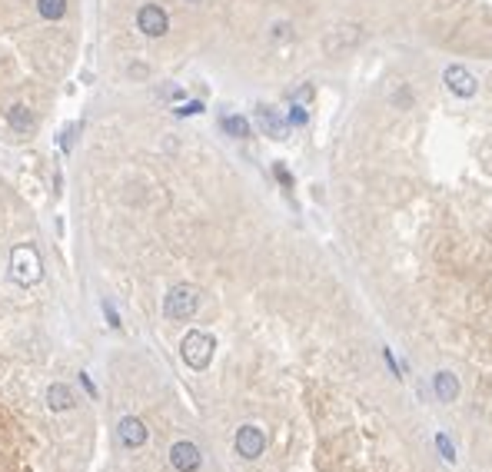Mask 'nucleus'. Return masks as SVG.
Here are the masks:
<instances>
[{"mask_svg": "<svg viewBox=\"0 0 492 472\" xmlns=\"http://www.w3.org/2000/svg\"><path fill=\"white\" fill-rule=\"evenodd\" d=\"M44 273V263H40V253H37V246L33 243H20L14 246V253H10V276H14L20 286H30V283H37Z\"/></svg>", "mask_w": 492, "mask_h": 472, "instance_id": "f257e3e1", "label": "nucleus"}, {"mask_svg": "<svg viewBox=\"0 0 492 472\" xmlns=\"http://www.w3.org/2000/svg\"><path fill=\"white\" fill-rule=\"evenodd\" d=\"M383 359H386V366L392 369V376H399V366H396V359H392V350H389V346L383 350Z\"/></svg>", "mask_w": 492, "mask_h": 472, "instance_id": "5701e85b", "label": "nucleus"}, {"mask_svg": "<svg viewBox=\"0 0 492 472\" xmlns=\"http://www.w3.org/2000/svg\"><path fill=\"white\" fill-rule=\"evenodd\" d=\"M436 449L443 453V459H446V462H456V446L449 442L446 432H436Z\"/></svg>", "mask_w": 492, "mask_h": 472, "instance_id": "dca6fc26", "label": "nucleus"}, {"mask_svg": "<svg viewBox=\"0 0 492 472\" xmlns=\"http://www.w3.org/2000/svg\"><path fill=\"white\" fill-rule=\"evenodd\" d=\"M136 27L147 33V37H164L170 31V17H166L164 7H157V3H143L140 10H136Z\"/></svg>", "mask_w": 492, "mask_h": 472, "instance_id": "39448f33", "label": "nucleus"}, {"mask_svg": "<svg viewBox=\"0 0 492 472\" xmlns=\"http://www.w3.org/2000/svg\"><path fill=\"white\" fill-rule=\"evenodd\" d=\"M196 306H200V290L190 286V283H180V286H173V290L166 293L164 313H166V320L183 323L196 313Z\"/></svg>", "mask_w": 492, "mask_h": 472, "instance_id": "7ed1b4c3", "label": "nucleus"}, {"mask_svg": "<svg viewBox=\"0 0 492 472\" xmlns=\"http://www.w3.org/2000/svg\"><path fill=\"white\" fill-rule=\"evenodd\" d=\"M213 350H216V343L203 329H190L183 336V343H180V356H183V363L190 369H207L209 359H213Z\"/></svg>", "mask_w": 492, "mask_h": 472, "instance_id": "f03ea898", "label": "nucleus"}, {"mask_svg": "<svg viewBox=\"0 0 492 472\" xmlns=\"http://www.w3.org/2000/svg\"><path fill=\"white\" fill-rule=\"evenodd\" d=\"M37 7H40V14L47 20H60V17L67 14V0H37Z\"/></svg>", "mask_w": 492, "mask_h": 472, "instance_id": "2eb2a0df", "label": "nucleus"}, {"mask_svg": "<svg viewBox=\"0 0 492 472\" xmlns=\"http://www.w3.org/2000/svg\"><path fill=\"white\" fill-rule=\"evenodd\" d=\"M433 389H436V396H439V402H456V396H459V380L443 369V373L433 376Z\"/></svg>", "mask_w": 492, "mask_h": 472, "instance_id": "f8f14e48", "label": "nucleus"}, {"mask_svg": "<svg viewBox=\"0 0 492 472\" xmlns=\"http://www.w3.org/2000/svg\"><path fill=\"white\" fill-rule=\"evenodd\" d=\"M104 313H106V320H110V326H113V329H120V316H117V309H113L110 303H104Z\"/></svg>", "mask_w": 492, "mask_h": 472, "instance_id": "4be33fe9", "label": "nucleus"}, {"mask_svg": "<svg viewBox=\"0 0 492 472\" xmlns=\"http://www.w3.org/2000/svg\"><path fill=\"white\" fill-rule=\"evenodd\" d=\"M187 3H200V0H187Z\"/></svg>", "mask_w": 492, "mask_h": 472, "instance_id": "b1692460", "label": "nucleus"}, {"mask_svg": "<svg viewBox=\"0 0 492 472\" xmlns=\"http://www.w3.org/2000/svg\"><path fill=\"white\" fill-rule=\"evenodd\" d=\"M196 113H203V104H200V100H190V104L177 107V117H196Z\"/></svg>", "mask_w": 492, "mask_h": 472, "instance_id": "6ab92c4d", "label": "nucleus"}, {"mask_svg": "<svg viewBox=\"0 0 492 472\" xmlns=\"http://www.w3.org/2000/svg\"><path fill=\"white\" fill-rule=\"evenodd\" d=\"M273 40H289V24H276L273 27Z\"/></svg>", "mask_w": 492, "mask_h": 472, "instance_id": "412c9836", "label": "nucleus"}, {"mask_svg": "<svg viewBox=\"0 0 492 472\" xmlns=\"http://www.w3.org/2000/svg\"><path fill=\"white\" fill-rule=\"evenodd\" d=\"M120 439H123L127 449H136V446L147 442V426L136 416H127V419H120Z\"/></svg>", "mask_w": 492, "mask_h": 472, "instance_id": "9d476101", "label": "nucleus"}, {"mask_svg": "<svg viewBox=\"0 0 492 472\" xmlns=\"http://www.w3.org/2000/svg\"><path fill=\"white\" fill-rule=\"evenodd\" d=\"M74 402H77L74 389H70V386H63V382H54V386L47 389V406H50L54 412L74 409Z\"/></svg>", "mask_w": 492, "mask_h": 472, "instance_id": "9b49d317", "label": "nucleus"}, {"mask_svg": "<svg viewBox=\"0 0 492 472\" xmlns=\"http://www.w3.org/2000/svg\"><path fill=\"white\" fill-rule=\"evenodd\" d=\"M170 462H173L177 472H196L200 469V449H196L193 442L180 439V442H173V449H170Z\"/></svg>", "mask_w": 492, "mask_h": 472, "instance_id": "6e6552de", "label": "nucleus"}, {"mask_svg": "<svg viewBox=\"0 0 492 472\" xmlns=\"http://www.w3.org/2000/svg\"><path fill=\"white\" fill-rule=\"evenodd\" d=\"M363 40V27L359 24H340V27H329L326 37H323V54L326 57H343L346 50Z\"/></svg>", "mask_w": 492, "mask_h": 472, "instance_id": "20e7f679", "label": "nucleus"}, {"mask_svg": "<svg viewBox=\"0 0 492 472\" xmlns=\"http://www.w3.org/2000/svg\"><path fill=\"white\" fill-rule=\"evenodd\" d=\"M263 449H267V436H263V429L260 426H239L237 432V453L243 459H256L263 456Z\"/></svg>", "mask_w": 492, "mask_h": 472, "instance_id": "0eeeda50", "label": "nucleus"}, {"mask_svg": "<svg viewBox=\"0 0 492 472\" xmlns=\"http://www.w3.org/2000/svg\"><path fill=\"white\" fill-rule=\"evenodd\" d=\"M256 123H260V130H263L269 140H286V133H289V123H286L273 107H256Z\"/></svg>", "mask_w": 492, "mask_h": 472, "instance_id": "1a4fd4ad", "label": "nucleus"}, {"mask_svg": "<svg viewBox=\"0 0 492 472\" xmlns=\"http://www.w3.org/2000/svg\"><path fill=\"white\" fill-rule=\"evenodd\" d=\"M273 173H276V180L283 183L286 190H289V186H293V177H289V173H286V167H280V163H276V167H273Z\"/></svg>", "mask_w": 492, "mask_h": 472, "instance_id": "aec40b11", "label": "nucleus"}, {"mask_svg": "<svg viewBox=\"0 0 492 472\" xmlns=\"http://www.w3.org/2000/svg\"><path fill=\"white\" fill-rule=\"evenodd\" d=\"M7 123L14 127L17 133H30L33 130V117H30V110L24 104H14V107L7 110Z\"/></svg>", "mask_w": 492, "mask_h": 472, "instance_id": "ddd939ff", "label": "nucleus"}, {"mask_svg": "<svg viewBox=\"0 0 492 472\" xmlns=\"http://www.w3.org/2000/svg\"><path fill=\"white\" fill-rule=\"evenodd\" d=\"M289 100H293L296 107H306V104L313 100V83H299L296 90L289 93Z\"/></svg>", "mask_w": 492, "mask_h": 472, "instance_id": "f3484780", "label": "nucleus"}, {"mask_svg": "<svg viewBox=\"0 0 492 472\" xmlns=\"http://www.w3.org/2000/svg\"><path fill=\"white\" fill-rule=\"evenodd\" d=\"M443 80H446V87L456 97H463V100H469V97H476L479 90V83H476V76L469 74L466 67H459V63H452V67H446V74H443Z\"/></svg>", "mask_w": 492, "mask_h": 472, "instance_id": "423d86ee", "label": "nucleus"}, {"mask_svg": "<svg viewBox=\"0 0 492 472\" xmlns=\"http://www.w3.org/2000/svg\"><path fill=\"white\" fill-rule=\"evenodd\" d=\"M306 120H310V113H306V107H289V117H286V123L289 127H306Z\"/></svg>", "mask_w": 492, "mask_h": 472, "instance_id": "a211bd4d", "label": "nucleus"}, {"mask_svg": "<svg viewBox=\"0 0 492 472\" xmlns=\"http://www.w3.org/2000/svg\"><path fill=\"white\" fill-rule=\"evenodd\" d=\"M223 130H226V137H237V140H246L250 137V120L246 117H223Z\"/></svg>", "mask_w": 492, "mask_h": 472, "instance_id": "4468645a", "label": "nucleus"}]
</instances>
